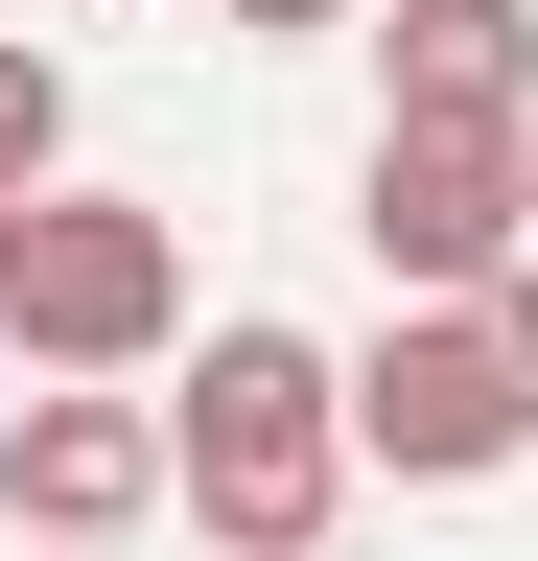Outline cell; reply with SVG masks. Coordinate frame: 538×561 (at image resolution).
I'll list each match as a JSON object with an SVG mask.
<instances>
[{
  "label": "cell",
  "mask_w": 538,
  "mask_h": 561,
  "mask_svg": "<svg viewBox=\"0 0 538 561\" xmlns=\"http://www.w3.org/2000/svg\"><path fill=\"white\" fill-rule=\"evenodd\" d=\"M164 445H187L211 561H328V491H352V351H305L282 305H234L211 351H187Z\"/></svg>",
  "instance_id": "obj_1"
},
{
  "label": "cell",
  "mask_w": 538,
  "mask_h": 561,
  "mask_svg": "<svg viewBox=\"0 0 538 561\" xmlns=\"http://www.w3.org/2000/svg\"><path fill=\"white\" fill-rule=\"evenodd\" d=\"M0 351H24L47 398L164 375V351H187V234H164L141 187H47V210H24V257H0Z\"/></svg>",
  "instance_id": "obj_2"
},
{
  "label": "cell",
  "mask_w": 538,
  "mask_h": 561,
  "mask_svg": "<svg viewBox=\"0 0 538 561\" xmlns=\"http://www.w3.org/2000/svg\"><path fill=\"white\" fill-rule=\"evenodd\" d=\"M515 445H538V257L492 280V305H398L352 351V468L468 491V468H515Z\"/></svg>",
  "instance_id": "obj_3"
},
{
  "label": "cell",
  "mask_w": 538,
  "mask_h": 561,
  "mask_svg": "<svg viewBox=\"0 0 538 561\" xmlns=\"http://www.w3.org/2000/svg\"><path fill=\"white\" fill-rule=\"evenodd\" d=\"M352 234L398 305H492V280L538 257V140H375L352 164Z\"/></svg>",
  "instance_id": "obj_4"
},
{
  "label": "cell",
  "mask_w": 538,
  "mask_h": 561,
  "mask_svg": "<svg viewBox=\"0 0 538 561\" xmlns=\"http://www.w3.org/2000/svg\"><path fill=\"white\" fill-rule=\"evenodd\" d=\"M187 491V445H164V398H0V515H24L47 561H117Z\"/></svg>",
  "instance_id": "obj_5"
},
{
  "label": "cell",
  "mask_w": 538,
  "mask_h": 561,
  "mask_svg": "<svg viewBox=\"0 0 538 561\" xmlns=\"http://www.w3.org/2000/svg\"><path fill=\"white\" fill-rule=\"evenodd\" d=\"M375 70V140H538V0H398Z\"/></svg>",
  "instance_id": "obj_6"
},
{
  "label": "cell",
  "mask_w": 538,
  "mask_h": 561,
  "mask_svg": "<svg viewBox=\"0 0 538 561\" xmlns=\"http://www.w3.org/2000/svg\"><path fill=\"white\" fill-rule=\"evenodd\" d=\"M47 140H71V70L0 47V210H47Z\"/></svg>",
  "instance_id": "obj_7"
},
{
  "label": "cell",
  "mask_w": 538,
  "mask_h": 561,
  "mask_svg": "<svg viewBox=\"0 0 538 561\" xmlns=\"http://www.w3.org/2000/svg\"><path fill=\"white\" fill-rule=\"evenodd\" d=\"M211 24H234V47H328L352 0H211Z\"/></svg>",
  "instance_id": "obj_8"
},
{
  "label": "cell",
  "mask_w": 538,
  "mask_h": 561,
  "mask_svg": "<svg viewBox=\"0 0 538 561\" xmlns=\"http://www.w3.org/2000/svg\"><path fill=\"white\" fill-rule=\"evenodd\" d=\"M0 257H24V210H0Z\"/></svg>",
  "instance_id": "obj_9"
}]
</instances>
